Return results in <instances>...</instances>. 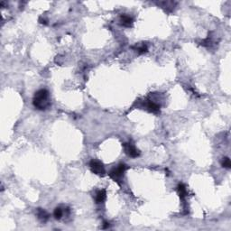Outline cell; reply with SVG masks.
Here are the masks:
<instances>
[{"label": "cell", "instance_id": "5bb4252c", "mask_svg": "<svg viewBox=\"0 0 231 231\" xmlns=\"http://www.w3.org/2000/svg\"><path fill=\"white\" fill-rule=\"evenodd\" d=\"M109 223L107 222V221H105V222L103 223V229H107V228H109Z\"/></svg>", "mask_w": 231, "mask_h": 231}, {"label": "cell", "instance_id": "3957f363", "mask_svg": "<svg viewBox=\"0 0 231 231\" xmlns=\"http://www.w3.org/2000/svg\"><path fill=\"white\" fill-rule=\"evenodd\" d=\"M89 168H90V170L93 173L99 175V176H103L106 173V171H105V168L103 166V163L101 162L97 161V160H95V159H93V160H91L89 162Z\"/></svg>", "mask_w": 231, "mask_h": 231}, {"label": "cell", "instance_id": "ba28073f", "mask_svg": "<svg viewBox=\"0 0 231 231\" xmlns=\"http://www.w3.org/2000/svg\"><path fill=\"white\" fill-rule=\"evenodd\" d=\"M37 216L42 221H46L49 219V214L43 208H37Z\"/></svg>", "mask_w": 231, "mask_h": 231}, {"label": "cell", "instance_id": "277c9868", "mask_svg": "<svg viewBox=\"0 0 231 231\" xmlns=\"http://www.w3.org/2000/svg\"><path fill=\"white\" fill-rule=\"evenodd\" d=\"M124 148H125V151H126V153L129 155V156H131V157H137V156H139V151L135 148V146L134 145H132L131 143H127V144H124Z\"/></svg>", "mask_w": 231, "mask_h": 231}, {"label": "cell", "instance_id": "8fae6325", "mask_svg": "<svg viewBox=\"0 0 231 231\" xmlns=\"http://www.w3.org/2000/svg\"><path fill=\"white\" fill-rule=\"evenodd\" d=\"M222 166L226 169H230L231 167V163H230V159L229 157H225L222 160Z\"/></svg>", "mask_w": 231, "mask_h": 231}, {"label": "cell", "instance_id": "9c48e42d", "mask_svg": "<svg viewBox=\"0 0 231 231\" xmlns=\"http://www.w3.org/2000/svg\"><path fill=\"white\" fill-rule=\"evenodd\" d=\"M177 190H178V192H179V196L182 200H184V198L187 196L188 192H187V190H186V187L185 185L183 184V183H180L177 187Z\"/></svg>", "mask_w": 231, "mask_h": 231}, {"label": "cell", "instance_id": "30bf717a", "mask_svg": "<svg viewBox=\"0 0 231 231\" xmlns=\"http://www.w3.org/2000/svg\"><path fill=\"white\" fill-rule=\"evenodd\" d=\"M62 215H63V210L61 209V208L58 207L56 208L55 209H54V212H53V216H54V218L56 219H61V217H62Z\"/></svg>", "mask_w": 231, "mask_h": 231}, {"label": "cell", "instance_id": "5b68a950", "mask_svg": "<svg viewBox=\"0 0 231 231\" xmlns=\"http://www.w3.org/2000/svg\"><path fill=\"white\" fill-rule=\"evenodd\" d=\"M120 22L123 26L126 27H130L133 24V18L127 14H122L120 16Z\"/></svg>", "mask_w": 231, "mask_h": 231}, {"label": "cell", "instance_id": "7a4b0ae2", "mask_svg": "<svg viewBox=\"0 0 231 231\" xmlns=\"http://www.w3.org/2000/svg\"><path fill=\"white\" fill-rule=\"evenodd\" d=\"M126 165L124 163H120L110 171L109 176L115 182H119L123 177L124 172L126 171Z\"/></svg>", "mask_w": 231, "mask_h": 231}, {"label": "cell", "instance_id": "52a82bcc", "mask_svg": "<svg viewBox=\"0 0 231 231\" xmlns=\"http://www.w3.org/2000/svg\"><path fill=\"white\" fill-rule=\"evenodd\" d=\"M106 198H107L106 191H105V190H100V191H98L97 192L95 200H96V202H97V203H103V202L105 201Z\"/></svg>", "mask_w": 231, "mask_h": 231}, {"label": "cell", "instance_id": "6da1fadb", "mask_svg": "<svg viewBox=\"0 0 231 231\" xmlns=\"http://www.w3.org/2000/svg\"><path fill=\"white\" fill-rule=\"evenodd\" d=\"M33 104L35 108L39 110H46L49 109L51 107V99L48 90L42 89L36 91L33 99Z\"/></svg>", "mask_w": 231, "mask_h": 231}, {"label": "cell", "instance_id": "8992f818", "mask_svg": "<svg viewBox=\"0 0 231 231\" xmlns=\"http://www.w3.org/2000/svg\"><path fill=\"white\" fill-rule=\"evenodd\" d=\"M146 109L149 110L150 112L152 113H157L160 110V106L158 104L155 103L154 101H151V100H148L146 102Z\"/></svg>", "mask_w": 231, "mask_h": 231}, {"label": "cell", "instance_id": "7c38bea8", "mask_svg": "<svg viewBox=\"0 0 231 231\" xmlns=\"http://www.w3.org/2000/svg\"><path fill=\"white\" fill-rule=\"evenodd\" d=\"M136 51H137L139 53H145L146 51H147V47H146V45H145V44H142L141 46H138V47L136 48Z\"/></svg>", "mask_w": 231, "mask_h": 231}, {"label": "cell", "instance_id": "4fadbf2b", "mask_svg": "<svg viewBox=\"0 0 231 231\" xmlns=\"http://www.w3.org/2000/svg\"><path fill=\"white\" fill-rule=\"evenodd\" d=\"M39 21H40V23H41V24H47V21H46V20H45V19H43V18H42V17H41V18H40V19H39Z\"/></svg>", "mask_w": 231, "mask_h": 231}]
</instances>
